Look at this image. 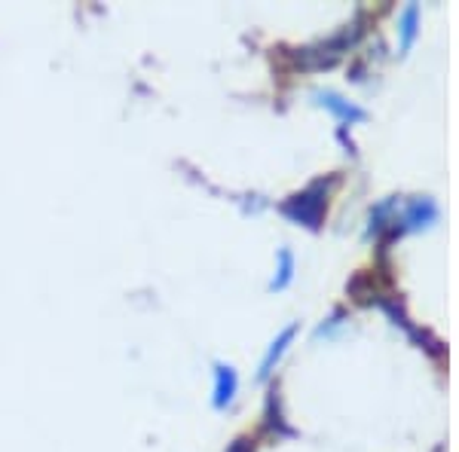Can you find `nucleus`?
I'll return each mask as SVG.
<instances>
[{"instance_id":"obj_1","label":"nucleus","mask_w":459,"mask_h":452,"mask_svg":"<svg viewBox=\"0 0 459 452\" xmlns=\"http://www.w3.org/2000/svg\"><path fill=\"white\" fill-rule=\"evenodd\" d=\"M236 395V373L224 364L214 367V406L218 410H224V406L233 400Z\"/></svg>"},{"instance_id":"obj_2","label":"nucleus","mask_w":459,"mask_h":452,"mask_svg":"<svg viewBox=\"0 0 459 452\" xmlns=\"http://www.w3.org/2000/svg\"><path fill=\"white\" fill-rule=\"evenodd\" d=\"M291 337H294V330L288 328V330L282 333V337H279L276 343H273V348H270V352H266V358H264L261 376H266V373H270V370H273V361H279V358H282V352H285V345L291 343Z\"/></svg>"},{"instance_id":"obj_3","label":"nucleus","mask_w":459,"mask_h":452,"mask_svg":"<svg viewBox=\"0 0 459 452\" xmlns=\"http://www.w3.org/2000/svg\"><path fill=\"white\" fill-rule=\"evenodd\" d=\"M322 98V105H328L334 114H340L343 120H361V110H355L352 105H346L343 98H337V95H318Z\"/></svg>"},{"instance_id":"obj_4","label":"nucleus","mask_w":459,"mask_h":452,"mask_svg":"<svg viewBox=\"0 0 459 452\" xmlns=\"http://www.w3.org/2000/svg\"><path fill=\"white\" fill-rule=\"evenodd\" d=\"M291 278V257L282 254V269H279V281H276V287H285V281Z\"/></svg>"}]
</instances>
